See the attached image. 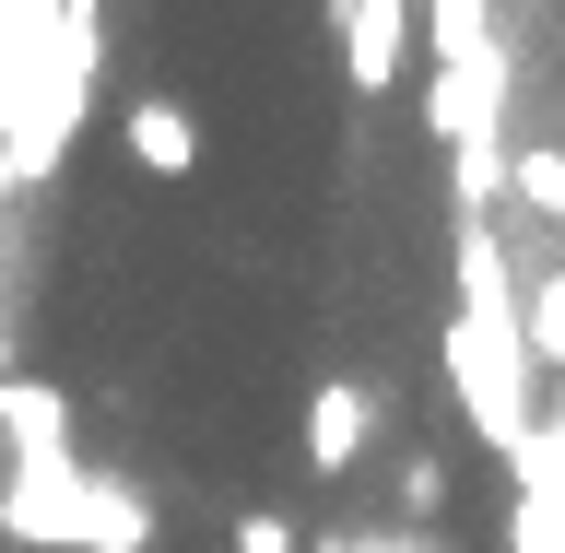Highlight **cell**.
<instances>
[{
	"instance_id": "9",
	"label": "cell",
	"mask_w": 565,
	"mask_h": 553,
	"mask_svg": "<svg viewBox=\"0 0 565 553\" xmlns=\"http://www.w3.org/2000/svg\"><path fill=\"white\" fill-rule=\"evenodd\" d=\"M307 553H448V542H424V530H401V542L388 530H318Z\"/></svg>"
},
{
	"instance_id": "10",
	"label": "cell",
	"mask_w": 565,
	"mask_h": 553,
	"mask_svg": "<svg viewBox=\"0 0 565 553\" xmlns=\"http://www.w3.org/2000/svg\"><path fill=\"white\" fill-rule=\"evenodd\" d=\"M342 12H353V0H330V24H342Z\"/></svg>"
},
{
	"instance_id": "2",
	"label": "cell",
	"mask_w": 565,
	"mask_h": 553,
	"mask_svg": "<svg viewBox=\"0 0 565 553\" xmlns=\"http://www.w3.org/2000/svg\"><path fill=\"white\" fill-rule=\"evenodd\" d=\"M448 377H459V413H471V436L483 448L519 459L542 424H530V353L519 330H471V318H448Z\"/></svg>"
},
{
	"instance_id": "4",
	"label": "cell",
	"mask_w": 565,
	"mask_h": 553,
	"mask_svg": "<svg viewBox=\"0 0 565 553\" xmlns=\"http://www.w3.org/2000/svg\"><path fill=\"white\" fill-rule=\"evenodd\" d=\"M118 153H130L141 177H201V118L177 95H141L130 118H118Z\"/></svg>"
},
{
	"instance_id": "7",
	"label": "cell",
	"mask_w": 565,
	"mask_h": 553,
	"mask_svg": "<svg viewBox=\"0 0 565 553\" xmlns=\"http://www.w3.org/2000/svg\"><path fill=\"white\" fill-rule=\"evenodd\" d=\"M507 189H519L542 224H565V153L554 141H530V153H507Z\"/></svg>"
},
{
	"instance_id": "6",
	"label": "cell",
	"mask_w": 565,
	"mask_h": 553,
	"mask_svg": "<svg viewBox=\"0 0 565 553\" xmlns=\"http://www.w3.org/2000/svg\"><path fill=\"white\" fill-rule=\"evenodd\" d=\"M519 353L530 365H565V272H542L519 295Z\"/></svg>"
},
{
	"instance_id": "3",
	"label": "cell",
	"mask_w": 565,
	"mask_h": 553,
	"mask_svg": "<svg viewBox=\"0 0 565 553\" xmlns=\"http://www.w3.org/2000/svg\"><path fill=\"white\" fill-rule=\"evenodd\" d=\"M413 47H424L413 0H353V12H342V83H353V95H388V83L413 71Z\"/></svg>"
},
{
	"instance_id": "5",
	"label": "cell",
	"mask_w": 565,
	"mask_h": 553,
	"mask_svg": "<svg viewBox=\"0 0 565 553\" xmlns=\"http://www.w3.org/2000/svg\"><path fill=\"white\" fill-rule=\"evenodd\" d=\"M365 436H377V389H365V377H330L307 401V471H353Z\"/></svg>"
},
{
	"instance_id": "1",
	"label": "cell",
	"mask_w": 565,
	"mask_h": 553,
	"mask_svg": "<svg viewBox=\"0 0 565 553\" xmlns=\"http://www.w3.org/2000/svg\"><path fill=\"white\" fill-rule=\"evenodd\" d=\"M0 530H12V542H47V553H153L141 483H106V471H83V459H12Z\"/></svg>"
},
{
	"instance_id": "8",
	"label": "cell",
	"mask_w": 565,
	"mask_h": 553,
	"mask_svg": "<svg viewBox=\"0 0 565 553\" xmlns=\"http://www.w3.org/2000/svg\"><path fill=\"white\" fill-rule=\"evenodd\" d=\"M224 542H236V553H307V530H295V519H271V507H247Z\"/></svg>"
}]
</instances>
